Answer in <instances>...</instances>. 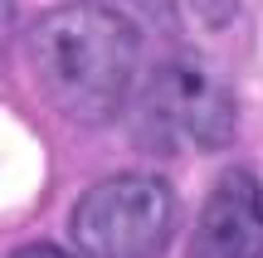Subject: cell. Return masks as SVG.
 <instances>
[{"mask_svg": "<svg viewBox=\"0 0 263 258\" xmlns=\"http://www.w3.org/2000/svg\"><path fill=\"white\" fill-rule=\"evenodd\" d=\"M185 258H263V185L249 166H229L210 185Z\"/></svg>", "mask_w": 263, "mask_h": 258, "instance_id": "obj_4", "label": "cell"}, {"mask_svg": "<svg viewBox=\"0 0 263 258\" xmlns=\"http://www.w3.org/2000/svg\"><path fill=\"white\" fill-rule=\"evenodd\" d=\"M10 258H78V253L59 249V244H25V249H15Z\"/></svg>", "mask_w": 263, "mask_h": 258, "instance_id": "obj_5", "label": "cell"}, {"mask_svg": "<svg viewBox=\"0 0 263 258\" xmlns=\"http://www.w3.org/2000/svg\"><path fill=\"white\" fill-rule=\"evenodd\" d=\"M25 58L39 97L59 117L103 127L137 93L141 34L112 5H64L29 29Z\"/></svg>", "mask_w": 263, "mask_h": 258, "instance_id": "obj_1", "label": "cell"}, {"mask_svg": "<svg viewBox=\"0 0 263 258\" xmlns=\"http://www.w3.org/2000/svg\"><path fill=\"white\" fill-rule=\"evenodd\" d=\"M132 127L146 151H224L239 132V103L205 64L166 58L132 93Z\"/></svg>", "mask_w": 263, "mask_h": 258, "instance_id": "obj_2", "label": "cell"}, {"mask_svg": "<svg viewBox=\"0 0 263 258\" xmlns=\"http://www.w3.org/2000/svg\"><path fill=\"white\" fill-rule=\"evenodd\" d=\"M180 200L171 181L151 171H122L88 185L68 214L78 258H161L176 239Z\"/></svg>", "mask_w": 263, "mask_h": 258, "instance_id": "obj_3", "label": "cell"}, {"mask_svg": "<svg viewBox=\"0 0 263 258\" xmlns=\"http://www.w3.org/2000/svg\"><path fill=\"white\" fill-rule=\"evenodd\" d=\"M15 19H20L15 0H0V54H5V44L15 39Z\"/></svg>", "mask_w": 263, "mask_h": 258, "instance_id": "obj_6", "label": "cell"}]
</instances>
